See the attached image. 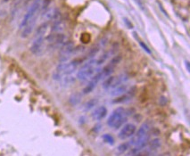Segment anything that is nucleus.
Wrapping results in <instances>:
<instances>
[{"label": "nucleus", "mask_w": 190, "mask_h": 156, "mask_svg": "<svg viewBox=\"0 0 190 156\" xmlns=\"http://www.w3.org/2000/svg\"><path fill=\"white\" fill-rule=\"evenodd\" d=\"M150 131H151V126L149 122H145L141 125L139 129L131 137V140L129 142L130 146H133L134 148L131 150V152L129 153V155H139V153L144 150L149 142V137H150Z\"/></svg>", "instance_id": "f257e3e1"}, {"label": "nucleus", "mask_w": 190, "mask_h": 156, "mask_svg": "<svg viewBox=\"0 0 190 156\" xmlns=\"http://www.w3.org/2000/svg\"><path fill=\"white\" fill-rule=\"evenodd\" d=\"M100 69V65L97 63L96 59H91L85 63L77 72V78L79 80L85 82L92 78L96 72Z\"/></svg>", "instance_id": "f03ea898"}, {"label": "nucleus", "mask_w": 190, "mask_h": 156, "mask_svg": "<svg viewBox=\"0 0 190 156\" xmlns=\"http://www.w3.org/2000/svg\"><path fill=\"white\" fill-rule=\"evenodd\" d=\"M129 116V113L123 107H119L115 109L112 114L107 119V125L112 128H120Z\"/></svg>", "instance_id": "7ed1b4c3"}, {"label": "nucleus", "mask_w": 190, "mask_h": 156, "mask_svg": "<svg viewBox=\"0 0 190 156\" xmlns=\"http://www.w3.org/2000/svg\"><path fill=\"white\" fill-rule=\"evenodd\" d=\"M41 1L42 0H34L31 5L29 7L28 11L26 13L23 15L22 20L20 23V29L22 30L24 26H26L33 18L38 16V13L40 11V6H41Z\"/></svg>", "instance_id": "20e7f679"}, {"label": "nucleus", "mask_w": 190, "mask_h": 156, "mask_svg": "<svg viewBox=\"0 0 190 156\" xmlns=\"http://www.w3.org/2000/svg\"><path fill=\"white\" fill-rule=\"evenodd\" d=\"M128 80V76L127 74H120L117 76H109L107 78H105L103 81L102 84V87L105 90H111L114 87L123 84L124 82H126Z\"/></svg>", "instance_id": "39448f33"}, {"label": "nucleus", "mask_w": 190, "mask_h": 156, "mask_svg": "<svg viewBox=\"0 0 190 156\" xmlns=\"http://www.w3.org/2000/svg\"><path fill=\"white\" fill-rule=\"evenodd\" d=\"M46 43H47L52 48H60L65 42L67 38L63 33H51L46 38H45Z\"/></svg>", "instance_id": "423d86ee"}, {"label": "nucleus", "mask_w": 190, "mask_h": 156, "mask_svg": "<svg viewBox=\"0 0 190 156\" xmlns=\"http://www.w3.org/2000/svg\"><path fill=\"white\" fill-rule=\"evenodd\" d=\"M74 45L73 42L67 41L60 47V54H59V60L60 62H67L74 54Z\"/></svg>", "instance_id": "0eeeda50"}, {"label": "nucleus", "mask_w": 190, "mask_h": 156, "mask_svg": "<svg viewBox=\"0 0 190 156\" xmlns=\"http://www.w3.org/2000/svg\"><path fill=\"white\" fill-rule=\"evenodd\" d=\"M46 48V40L45 36L43 37H35L33 42L31 43V46L30 47V50L31 54L34 55H41Z\"/></svg>", "instance_id": "6e6552de"}, {"label": "nucleus", "mask_w": 190, "mask_h": 156, "mask_svg": "<svg viewBox=\"0 0 190 156\" xmlns=\"http://www.w3.org/2000/svg\"><path fill=\"white\" fill-rule=\"evenodd\" d=\"M120 60H121V56L120 55L114 56L103 69H100V72H101L103 79H105V78H107V77H109V76L112 75V73L114 72L117 64L120 62Z\"/></svg>", "instance_id": "1a4fd4ad"}, {"label": "nucleus", "mask_w": 190, "mask_h": 156, "mask_svg": "<svg viewBox=\"0 0 190 156\" xmlns=\"http://www.w3.org/2000/svg\"><path fill=\"white\" fill-rule=\"evenodd\" d=\"M101 79H103V77H102V74H101V72H100V69H99V70L96 72V74L88 80V83L87 86L83 88L82 93H83L84 95H88V94L91 93V92L96 88V87L97 86L98 82H99Z\"/></svg>", "instance_id": "9d476101"}, {"label": "nucleus", "mask_w": 190, "mask_h": 156, "mask_svg": "<svg viewBox=\"0 0 190 156\" xmlns=\"http://www.w3.org/2000/svg\"><path fill=\"white\" fill-rule=\"evenodd\" d=\"M136 130H137V128H136V126L134 124L127 123L121 128V129L120 130V132L118 134V137L121 140H125V139L130 138L135 134Z\"/></svg>", "instance_id": "9b49d317"}, {"label": "nucleus", "mask_w": 190, "mask_h": 156, "mask_svg": "<svg viewBox=\"0 0 190 156\" xmlns=\"http://www.w3.org/2000/svg\"><path fill=\"white\" fill-rule=\"evenodd\" d=\"M65 28H66V22L65 21L62 20L60 17L53 21V23L51 26V33H63Z\"/></svg>", "instance_id": "f8f14e48"}, {"label": "nucleus", "mask_w": 190, "mask_h": 156, "mask_svg": "<svg viewBox=\"0 0 190 156\" xmlns=\"http://www.w3.org/2000/svg\"><path fill=\"white\" fill-rule=\"evenodd\" d=\"M37 20H38V16H36L35 18H33L26 26H24L22 29V32H21V37L22 39H26L28 38L33 31V30L35 29V25H36V22H37Z\"/></svg>", "instance_id": "ddd939ff"}, {"label": "nucleus", "mask_w": 190, "mask_h": 156, "mask_svg": "<svg viewBox=\"0 0 190 156\" xmlns=\"http://www.w3.org/2000/svg\"><path fill=\"white\" fill-rule=\"evenodd\" d=\"M107 115V108L105 106H98L92 113V119L94 120H101Z\"/></svg>", "instance_id": "4468645a"}, {"label": "nucleus", "mask_w": 190, "mask_h": 156, "mask_svg": "<svg viewBox=\"0 0 190 156\" xmlns=\"http://www.w3.org/2000/svg\"><path fill=\"white\" fill-rule=\"evenodd\" d=\"M135 93H136V89H135V88H134V90H133V88L128 89V91H127L125 94H123V95H121V96L116 97V99H114V104L123 103V102H127V101L130 100V99L134 96Z\"/></svg>", "instance_id": "2eb2a0df"}, {"label": "nucleus", "mask_w": 190, "mask_h": 156, "mask_svg": "<svg viewBox=\"0 0 190 156\" xmlns=\"http://www.w3.org/2000/svg\"><path fill=\"white\" fill-rule=\"evenodd\" d=\"M128 89H129V87H128L127 85L120 84V85L115 87L113 89L110 90V96H113V97H118V96L125 94L128 91Z\"/></svg>", "instance_id": "dca6fc26"}, {"label": "nucleus", "mask_w": 190, "mask_h": 156, "mask_svg": "<svg viewBox=\"0 0 190 156\" xmlns=\"http://www.w3.org/2000/svg\"><path fill=\"white\" fill-rule=\"evenodd\" d=\"M48 28H49V22H45L42 24H40L38 27V29L36 30L35 37H43V36H45V34L46 33Z\"/></svg>", "instance_id": "f3484780"}, {"label": "nucleus", "mask_w": 190, "mask_h": 156, "mask_svg": "<svg viewBox=\"0 0 190 156\" xmlns=\"http://www.w3.org/2000/svg\"><path fill=\"white\" fill-rule=\"evenodd\" d=\"M81 101V95L79 93H73L70 98H69V102L72 105H77L80 103Z\"/></svg>", "instance_id": "a211bd4d"}, {"label": "nucleus", "mask_w": 190, "mask_h": 156, "mask_svg": "<svg viewBox=\"0 0 190 156\" xmlns=\"http://www.w3.org/2000/svg\"><path fill=\"white\" fill-rule=\"evenodd\" d=\"M148 148H149V152H154L155 150H157L160 146H161V142L159 139H153L151 142H148L147 144Z\"/></svg>", "instance_id": "6ab92c4d"}, {"label": "nucleus", "mask_w": 190, "mask_h": 156, "mask_svg": "<svg viewBox=\"0 0 190 156\" xmlns=\"http://www.w3.org/2000/svg\"><path fill=\"white\" fill-rule=\"evenodd\" d=\"M130 146H130V144H129V142H128V143H123V144H120V145L117 147L116 151H117L118 154L121 155V154L126 153V152L129 149Z\"/></svg>", "instance_id": "aec40b11"}, {"label": "nucleus", "mask_w": 190, "mask_h": 156, "mask_svg": "<svg viewBox=\"0 0 190 156\" xmlns=\"http://www.w3.org/2000/svg\"><path fill=\"white\" fill-rule=\"evenodd\" d=\"M97 102H98V100H96V99H91V100L88 101V102L85 104V108H86V110L88 111V110L94 108V107L96 105Z\"/></svg>", "instance_id": "412c9836"}, {"label": "nucleus", "mask_w": 190, "mask_h": 156, "mask_svg": "<svg viewBox=\"0 0 190 156\" xmlns=\"http://www.w3.org/2000/svg\"><path fill=\"white\" fill-rule=\"evenodd\" d=\"M103 140L109 145H113L114 143V138L113 137V136L110 135V134H105L103 136Z\"/></svg>", "instance_id": "4be33fe9"}, {"label": "nucleus", "mask_w": 190, "mask_h": 156, "mask_svg": "<svg viewBox=\"0 0 190 156\" xmlns=\"http://www.w3.org/2000/svg\"><path fill=\"white\" fill-rule=\"evenodd\" d=\"M137 39H138V40L139 46H141V47H142V48H143V49L145 50V52H146V53H147L148 54H152V52H151L150 48H149V47L147 46V44H146L145 42H143V41H142L141 39H139L138 38H137Z\"/></svg>", "instance_id": "5701e85b"}, {"label": "nucleus", "mask_w": 190, "mask_h": 156, "mask_svg": "<svg viewBox=\"0 0 190 156\" xmlns=\"http://www.w3.org/2000/svg\"><path fill=\"white\" fill-rule=\"evenodd\" d=\"M135 1V3L138 5V7L140 8V9H142L143 11L145 10V4H144V2H143V0H134Z\"/></svg>", "instance_id": "b1692460"}, {"label": "nucleus", "mask_w": 190, "mask_h": 156, "mask_svg": "<svg viewBox=\"0 0 190 156\" xmlns=\"http://www.w3.org/2000/svg\"><path fill=\"white\" fill-rule=\"evenodd\" d=\"M189 65H190L189 62L188 60H185V66H186V68H187V71H188V72H190Z\"/></svg>", "instance_id": "393cba45"}, {"label": "nucleus", "mask_w": 190, "mask_h": 156, "mask_svg": "<svg viewBox=\"0 0 190 156\" xmlns=\"http://www.w3.org/2000/svg\"><path fill=\"white\" fill-rule=\"evenodd\" d=\"M3 1H4V2H5V3H6V2H8V1H9V0H3Z\"/></svg>", "instance_id": "a878e982"}, {"label": "nucleus", "mask_w": 190, "mask_h": 156, "mask_svg": "<svg viewBox=\"0 0 190 156\" xmlns=\"http://www.w3.org/2000/svg\"><path fill=\"white\" fill-rule=\"evenodd\" d=\"M14 1H15V2H17V1H18V0H14Z\"/></svg>", "instance_id": "bb28decb"}]
</instances>
